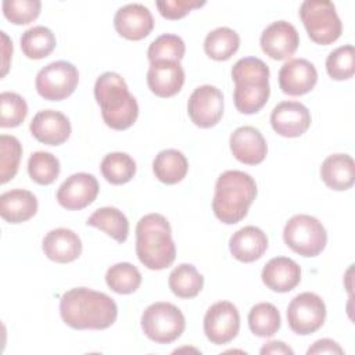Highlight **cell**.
<instances>
[{"instance_id": "obj_1", "label": "cell", "mask_w": 355, "mask_h": 355, "mask_svg": "<svg viewBox=\"0 0 355 355\" xmlns=\"http://www.w3.org/2000/svg\"><path fill=\"white\" fill-rule=\"evenodd\" d=\"M60 313L64 323L72 329L103 330L116 320L118 306L105 293L75 287L62 294Z\"/></svg>"}, {"instance_id": "obj_2", "label": "cell", "mask_w": 355, "mask_h": 355, "mask_svg": "<svg viewBox=\"0 0 355 355\" xmlns=\"http://www.w3.org/2000/svg\"><path fill=\"white\" fill-rule=\"evenodd\" d=\"M257 196L254 178L243 171H226L219 175L215 184L212 211L226 225L240 222L248 212Z\"/></svg>"}, {"instance_id": "obj_3", "label": "cell", "mask_w": 355, "mask_h": 355, "mask_svg": "<svg viewBox=\"0 0 355 355\" xmlns=\"http://www.w3.org/2000/svg\"><path fill=\"white\" fill-rule=\"evenodd\" d=\"M94 97L107 126L115 130L130 128L139 115L136 98L129 93L123 78L116 72L101 73L94 85Z\"/></svg>"}, {"instance_id": "obj_4", "label": "cell", "mask_w": 355, "mask_h": 355, "mask_svg": "<svg viewBox=\"0 0 355 355\" xmlns=\"http://www.w3.org/2000/svg\"><path fill=\"white\" fill-rule=\"evenodd\" d=\"M136 254L140 262L151 270H161L173 263L176 247L165 216L148 214L140 218L136 225Z\"/></svg>"}, {"instance_id": "obj_5", "label": "cell", "mask_w": 355, "mask_h": 355, "mask_svg": "<svg viewBox=\"0 0 355 355\" xmlns=\"http://www.w3.org/2000/svg\"><path fill=\"white\" fill-rule=\"evenodd\" d=\"M234 82L233 100L241 114H255L268 101L270 94L269 67L257 57H244L232 68Z\"/></svg>"}, {"instance_id": "obj_6", "label": "cell", "mask_w": 355, "mask_h": 355, "mask_svg": "<svg viewBox=\"0 0 355 355\" xmlns=\"http://www.w3.org/2000/svg\"><path fill=\"white\" fill-rule=\"evenodd\" d=\"M300 18L309 37L318 44H330L341 36V19L329 0H305L300 7Z\"/></svg>"}, {"instance_id": "obj_7", "label": "cell", "mask_w": 355, "mask_h": 355, "mask_svg": "<svg viewBox=\"0 0 355 355\" xmlns=\"http://www.w3.org/2000/svg\"><path fill=\"white\" fill-rule=\"evenodd\" d=\"M184 327V315L171 302H154L141 315L143 333L158 344H169L178 340Z\"/></svg>"}, {"instance_id": "obj_8", "label": "cell", "mask_w": 355, "mask_h": 355, "mask_svg": "<svg viewBox=\"0 0 355 355\" xmlns=\"http://www.w3.org/2000/svg\"><path fill=\"white\" fill-rule=\"evenodd\" d=\"M283 239L287 247L302 257H316L327 244V233L322 222L305 214L288 219L283 230Z\"/></svg>"}, {"instance_id": "obj_9", "label": "cell", "mask_w": 355, "mask_h": 355, "mask_svg": "<svg viewBox=\"0 0 355 355\" xmlns=\"http://www.w3.org/2000/svg\"><path fill=\"white\" fill-rule=\"evenodd\" d=\"M79 82L78 68L68 61H54L43 67L36 75V90L49 101L69 97Z\"/></svg>"}, {"instance_id": "obj_10", "label": "cell", "mask_w": 355, "mask_h": 355, "mask_svg": "<svg viewBox=\"0 0 355 355\" xmlns=\"http://www.w3.org/2000/svg\"><path fill=\"white\" fill-rule=\"evenodd\" d=\"M326 319V305L315 293H301L295 295L287 306V323L290 329L301 336L315 333Z\"/></svg>"}, {"instance_id": "obj_11", "label": "cell", "mask_w": 355, "mask_h": 355, "mask_svg": "<svg viewBox=\"0 0 355 355\" xmlns=\"http://www.w3.org/2000/svg\"><path fill=\"white\" fill-rule=\"evenodd\" d=\"M240 330V313L229 301L211 305L204 316V333L216 345L230 343Z\"/></svg>"}, {"instance_id": "obj_12", "label": "cell", "mask_w": 355, "mask_h": 355, "mask_svg": "<svg viewBox=\"0 0 355 355\" xmlns=\"http://www.w3.org/2000/svg\"><path fill=\"white\" fill-rule=\"evenodd\" d=\"M190 119L198 128L215 126L223 115V94L211 85H202L194 89L187 101Z\"/></svg>"}, {"instance_id": "obj_13", "label": "cell", "mask_w": 355, "mask_h": 355, "mask_svg": "<svg viewBox=\"0 0 355 355\" xmlns=\"http://www.w3.org/2000/svg\"><path fill=\"white\" fill-rule=\"evenodd\" d=\"M98 182L92 173H73L57 190V201L69 211H79L90 205L98 194Z\"/></svg>"}, {"instance_id": "obj_14", "label": "cell", "mask_w": 355, "mask_h": 355, "mask_svg": "<svg viewBox=\"0 0 355 355\" xmlns=\"http://www.w3.org/2000/svg\"><path fill=\"white\" fill-rule=\"evenodd\" d=\"M300 44V36L294 25L287 21H275L261 35L262 51L273 60L291 57Z\"/></svg>"}, {"instance_id": "obj_15", "label": "cell", "mask_w": 355, "mask_h": 355, "mask_svg": "<svg viewBox=\"0 0 355 355\" xmlns=\"http://www.w3.org/2000/svg\"><path fill=\"white\" fill-rule=\"evenodd\" d=\"M270 125L283 137H298L311 126V114L300 101H282L272 110Z\"/></svg>"}, {"instance_id": "obj_16", "label": "cell", "mask_w": 355, "mask_h": 355, "mask_svg": "<svg viewBox=\"0 0 355 355\" xmlns=\"http://www.w3.org/2000/svg\"><path fill=\"white\" fill-rule=\"evenodd\" d=\"M318 82L315 65L305 58H293L284 62L279 71V86L288 96L309 93Z\"/></svg>"}, {"instance_id": "obj_17", "label": "cell", "mask_w": 355, "mask_h": 355, "mask_svg": "<svg viewBox=\"0 0 355 355\" xmlns=\"http://www.w3.org/2000/svg\"><path fill=\"white\" fill-rule=\"evenodd\" d=\"M114 26L122 37L141 40L153 31L154 18L146 6L130 3L118 8L114 17Z\"/></svg>"}, {"instance_id": "obj_18", "label": "cell", "mask_w": 355, "mask_h": 355, "mask_svg": "<svg viewBox=\"0 0 355 355\" xmlns=\"http://www.w3.org/2000/svg\"><path fill=\"white\" fill-rule=\"evenodd\" d=\"M31 133L36 140L47 146H60L71 135V122L60 111L42 110L31 122Z\"/></svg>"}, {"instance_id": "obj_19", "label": "cell", "mask_w": 355, "mask_h": 355, "mask_svg": "<svg viewBox=\"0 0 355 355\" xmlns=\"http://www.w3.org/2000/svg\"><path fill=\"white\" fill-rule=\"evenodd\" d=\"M230 150L234 158L247 165L261 164L268 153L262 133L254 126H240L230 135Z\"/></svg>"}, {"instance_id": "obj_20", "label": "cell", "mask_w": 355, "mask_h": 355, "mask_svg": "<svg viewBox=\"0 0 355 355\" xmlns=\"http://www.w3.org/2000/svg\"><path fill=\"white\" fill-rule=\"evenodd\" d=\"M184 83V71L178 61H158L150 64L147 85L158 97H172L178 94Z\"/></svg>"}, {"instance_id": "obj_21", "label": "cell", "mask_w": 355, "mask_h": 355, "mask_svg": "<svg viewBox=\"0 0 355 355\" xmlns=\"http://www.w3.org/2000/svg\"><path fill=\"white\" fill-rule=\"evenodd\" d=\"M44 255L58 263H68L82 254V241L79 236L67 227L50 230L42 243Z\"/></svg>"}, {"instance_id": "obj_22", "label": "cell", "mask_w": 355, "mask_h": 355, "mask_svg": "<svg viewBox=\"0 0 355 355\" xmlns=\"http://www.w3.org/2000/svg\"><path fill=\"white\" fill-rule=\"evenodd\" d=\"M263 284L276 293H287L295 288L301 280L300 265L287 257H275L262 269Z\"/></svg>"}, {"instance_id": "obj_23", "label": "cell", "mask_w": 355, "mask_h": 355, "mask_svg": "<svg viewBox=\"0 0 355 355\" xmlns=\"http://www.w3.org/2000/svg\"><path fill=\"white\" fill-rule=\"evenodd\" d=\"M232 255L240 262H254L268 250V237L257 226H244L239 229L229 240Z\"/></svg>"}, {"instance_id": "obj_24", "label": "cell", "mask_w": 355, "mask_h": 355, "mask_svg": "<svg viewBox=\"0 0 355 355\" xmlns=\"http://www.w3.org/2000/svg\"><path fill=\"white\" fill-rule=\"evenodd\" d=\"M37 211V200L33 193L14 189L0 196V215L8 223H22Z\"/></svg>"}, {"instance_id": "obj_25", "label": "cell", "mask_w": 355, "mask_h": 355, "mask_svg": "<svg viewBox=\"0 0 355 355\" xmlns=\"http://www.w3.org/2000/svg\"><path fill=\"white\" fill-rule=\"evenodd\" d=\"M320 178L333 190H348L355 180V162L348 154L329 155L320 166Z\"/></svg>"}, {"instance_id": "obj_26", "label": "cell", "mask_w": 355, "mask_h": 355, "mask_svg": "<svg viewBox=\"0 0 355 355\" xmlns=\"http://www.w3.org/2000/svg\"><path fill=\"white\" fill-rule=\"evenodd\" d=\"M189 169L186 155L173 148L162 150L153 161L155 178L165 184H176L184 179Z\"/></svg>"}, {"instance_id": "obj_27", "label": "cell", "mask_w": 355, "mask_h": 355, "mask_svg": "<svg viewBox=\"0 0 355 355\" xmlns=\"http://www.w3.org/2000/svg\"><path fill=\"white\" fill-rule=\"evenodd\" d=\"M89 226L97 227L111 236L114 240L123 243L129 234L128 218L115 207H103L96 209L86 222Z\"/></svg>"}, {"instance_id": "obj_28", "label": "cell", "mask_w": 355, "mask_h": 355, "mask_svg": "<svg viewBox=\"0 0 355 355\" xmlns=\"http://www.w3.org/2000/svg\"><path fill=\"white\" fill-rule=\"evenodd\" d=\"M240 46V36L227 26H219L211 31L204 40L205 54L216 61L229 60Z\"/></svg>"}, {"instance_id": "obj_29", "label": "cell", "mask_w": 355, "mask_h": 355, "mask_svg": "<svg viewBox=\"0 0 355 355\" xmlns=\"http://www.w3.org/2000/svg\"><path fill=\"white\" fill-rule=\"evenodd\" d=\"M19 42L22 53L32 60H40L50 55L57 44L51 29L43 25H36L26 29Z\"/></svg>"}, {"instance_id": "obj_30", "label": "cell", "mask_w": 355, "mask_h": 355, "mask_svg": "<svg viewBox=\"0 0 355 355\" xmlns=\"http://www.w3.org/2000/svg\"><path fill=\"white\" fill-rule=\"evenodd\" d=\"M169 288L179 298H194L202 290L204 277L194 265L180 263L169 275Z\"/></svg>"}, {"instance_id": "obj_31", "label": "cell", "mask_w": 355, "mask_h": 355, "mask_svg": "<svg viewBox=\"0 0 355 355\" xmlns=\"http://www.w3.org/2000/svg\"><path fill=\"white\" fill-rule=\"evenodd\" d=\"M280 313L270 302L254 305L248 313L250 330L258 337H272L280 329Z\"/></svg>"}, {"instance_id": "obj_32", "label": "cell", "mask_w": 355, "mask_h": 355, "mask_svg": "<svg viewBox=\"0 0 355 355\" xmlns=\"http://www.w3.org/2000/svg\"><path fill=\"white\" fill-rule=\"evenodd\" d=\"M100 169L107 182L112 184H123L135 176L136 162L126 153H110L103 158Z\"/></svg>"}, {"instance_id": "obj_33", "label": "cell", "mask_w": 355, "mask_h": 355, "mask_svg": "<svg viewBox=\"0 0 355 355\" xmlns=\"http://www.w3.org/2000/svg\"><path fill=\"white\" fill-rule=\"evenodd\" d=\"M107 286L118 294L135 293L141 284V273L129 262H119L108 268L105 273Z\"/></svg>"}, {"instance_id": "obj_34", "label": "cell", "mask_w": 355, "mask_h": 355, "mask_svg": "<svg viewBox=\"0 0 355 355\" xmlns=\"http://www.w3.org/2000/svg\"><path fill=\"white\" fill-rule=\"evenodd\" d=\"M186 51L184 42L180 36L173 33H164L151 42L147 50L150 64L158 61H178L183 58Z\"/></svg>"}, {"instance_id": "obj_35", "label": "cell", "mask_w": 355, "mask_h": 355, "mask_svg": "<svg viewBox=\"0 0 355 355\" xmlns=\"http://www.w3.org/2000/svg\"><path fill=\"white\" fill-rule=\"evenodd\" d=\"M28 173L39 184H51L60 175V161L47 151H36L28 159Z\"/></svg>"}, {"instance_id": "obj_36", "label": "cell", "mask_w": 355, "mask_h": 355, "mask_svg": "<svg viewBox=\"0 0 355 355\" xmlns=\"http://www.w3.org/2000/svg\"><path fill=\"white\" fill-rule=\"evenodd\" d=\"M326 69L334 80H347L355 73V49L345 44L333 50L326 58Z\"/></svg>"}, {"instance_id": "obj_37", "label": "cell", "mask_w": 355, "mask_h": 355, "mask_svg": "<svg viewBox=\"0 0 355 355\" xmlns=\"http://www.w3.org/2000/svg\"><path fill=\"white\" fill-rule=\"evenodd\" d=\"M0 182L7 183L12 179L19 166L22 146L19 140L14 136L1 135L0 136Z\"/></svg>"}, {"instance_id": "obj_38", "label": "cell", "mask_w": 355, "mask_h": 355, "mask_svg": "<svg viewBox=\"0 0 355 355\" xmlns=\"http://www.w3.org/2000/svg\"><path fill=\"white\" fill-rule=\"evenodd\" d=\"M28 115V104L25 98L14 92H3L0 94V126L15 128L24 122Z\"/></svg>"}, {"instance_id": "obj_39", "label": "cell", "mask_w": 355, "mask_h": 355, "mask_svg": "<svg viewBox=\"0 0 355 355\" xmlns=\"http://www.w3.org/2000/svg\"><path fill=\"white\" fill-rule=\"evenodd\" d=\"M42 3L39 0H4L3 14L4 17L15 24L25 25L35 21L40 14Z\"/></svg>"}, {"instance_id": "obj_40", "label": "cell", "mask_w": 355, "mask_h": 355, "mask_svg": "<svg viewBox=\"0 0 355 355\" xmlns=\"http://www.w3.org/2000/svg\"><path fill=\"white\" fill-rule=\"evenodd\" d=\"M204 4L205 1H200V0H162L155 3L159 14L166 19L183 18L191 10L200 8Z\"/></svg>"}, {"instance_id": "obj_41", "label": "cell", "mask_w": 355, "mask_h": 355, "mask_svg": "<svg viewBox=\"0 0 355 355\" xmlns=\"http://www.w3.org/2000/svg\"><path fill=\"white\" fill-rule=\"evenodd\" d=\"M308 355H313V354H344L343 348L333 340L330 338H322V340H318L312 344V347L308 348L306 351Z\"/></svg>"}, {"instance_id": "obj_42", "label": "cell", "mask_w": 355, "mask_h": 355, "mask_svg": "<svg viewBox=\"0 0 355 355\" xmlns=\"http://www.w3.org/2000/svg\"><path fill=\"white\" fill-rule=\"evenodd\" d=\"M261 354H287V355H293L294 351L286 345L283 341H269L266 343L262 348H261Z\"/></svg>"}, {"instance_id": "obj_43", "label": "cell", "mask_w": 355, "mask_h": 355, "mask_svg": "<svg viewBox=\"0 0 355 355\" xmlns=\"http://www.w3.org/2000/svg\"><path fill=\"white\" fill-rule=\"evenodd\" d=\"M1 33V37H3V55H4V60H3V72H1V76H4L7 73V69H8V58L10 55L12 54V43L8 42V37L6 35V32H0Z\"/></svg>"}]
</instances>
